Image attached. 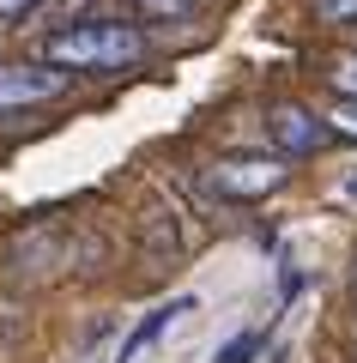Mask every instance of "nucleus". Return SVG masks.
Wrapping results in <instances>:
<instances>
[{"label":"nucleus","instance_id":"1","mask_svg":"<svg viewBox=\"0 0 357 363\" xmlns=\"http://www.w3.org/2000/svg\"><path fill=\"white\" fill-rule=\"evenodd\" d=\"M140 55H145V37L133 25H115V18H73L67 30L43 37V61H55V67L115 73V67H133Z\"/></svg>","mask_w":357,"mask_h":363},{"label":"nucleus","instance_id":"2","mask_svg":"<svg viewBox=\"0 0 357 363\" xmlns=\"http://www.w3.org/2000/svg\"><path fill=\"white\" fill-rule=\"evenodd\" d=\"M285 176H291L285 157H224V164L206 169V188L224 200H267L285 188Z\"/></svg>","mask_w":357,"mask_h":363},{"label":"nucleus","instance_id":"3","mask_svg":"<svg viewBox=\"0 0 357 363\" xmlns=\"http://www.w3.org/2000/svg\"><path fill=\"white\" fill-rule=\"evenodd\" d=\"M267 133H273V145H279L285 157H309V152H321L327 145V121H315L303 104H273V116H267Z\"/></svg>","mask_w":357,"mask_h":363},{"label":"nucleus","instance_id":"4","mask_svg":"<svg viewBox=\"0 0 357 363\" xmlns=\"http://www.w3.org/2000/svg\"><path fill=\"white\" fill-rule=\"evenodd\" d=\"M67 91V73H49V67H0V109H31L49 104Z\"/></svg>","mask_w":357,"mask_h":363},{"label":"nucleus","instance_id":"5","mask_svg":"<svg viewBox=\"0 0 357 363\" xmlns=\"http://www.w3.org/2000/svg\"><path fill=\"white\" fill-rule=\"evenodd\" d=\"M194 309H200L194 297H176V303H164V309H152V315H145V321L133 327L128 339H121V351H115V363H140V351H152L158 339H164L170 327L182 321V315H194Z\"/></svg>","mask_w":357,"mask_h":363},{"label":"nucleus","instance_id":"6","mask_svg":"<svg viewBox=\"0 0 357 363\" xmlns=\"http://www.w3.org/2000/svg\"><path fill=\"white\" fill-rule=\"evenodd\" d=\"M260 351H267V327H248V333H236L230 345H218L212 363H255Z\"/></svg>","mask_w":357,"mask_h":363},{"label":"nucleus","instance_id":"7","mask_svg":"<svg viewBox=\"0 0 357 363\" xmlns=\"http://www.w3.org/2000/svg\"><path fill=\"white\" fill-rule=\"evenodd\" d=\"M333 91H339V97H357V49L333 55Z\"/></svg>","mask_w":357,"mask_h":363},{"label":"nucleus","instance_id":"8","mask_svg":"<svg viewBox=\"0 0 357 363\" xmlns=\"http://www.w3.org/2000/svg\"><path fill=\"white\" fill-rule=\"evenodd\" d=\"M145 18H188L194 13V0H133Z\"/></svg>","mask_w":357,"mask_h":363},{"label":"nucleus","instance_id":"9","mask_svg":"<svg viewBox=\"0 0 357 363\" xmlns=\"http://www.w3.org/2000/svg\"><path fill=\"white\" fill-rule=\"evenodd\" d=\"M327 128H333V133H351V140H357V97H339V109H333Z\"/></svg>","mask_w":357,"mask_h":363},{"label":"nucleus","instance_id":"10","mask_svg":"<svg viewBox=\"0 0 357 363\" xmlns=\"http://www.w3.org/2000/svg\"><path fill=\"white\" fill-rule=\"evenodd\" d=\"M315 13H321V18H339V25H351V18H357V0H315Z\"/></svg>","mask_w":357,"mask_h":363},{"label":"nucleus","instance_id":"11","mask_svg":"<svg viewBox=\"0 0 357 363\" xmlns=\"http://www.w3.org/2000/svg\"><path fill=\"white\" fill-rule=\"evenodd\" d=\"M339 200H345V206H357V157L339 169Z\"/></svg>","mask_w":357,"mask_h":363},{"label":"nucleus","instance_id":"12","mask_svg":"<svg viewBox=\"0 0 357 363\" xmlns=\"http://www.w3.org/2000/svg\"><path fill=\"white\" fill-rule=\"evenodd\" d=\"M79 6H85V0H49V13H43V18H49V25H61V18H67V25H73Z\"/></svg>","mask_w":357,"mask_h":363},{"label":"nucleus","instance_id":"13","mask_svg":"<svg viewBox=\"0 0 357 363\" xmlns=\"http://www.w3.org/2000/svg\"><path fill=\"white\" fill-rule=\"evenodd\" d=\"M297 291H303V272H297V267H285V272H279V297H285V303H291V297H297Z\"/></svg>","mask_w":357,"mask_h":363},{"label":"nucleus","instance_id":"14","mask_svg":"<svg viewBox=\"0 0 357 363\" xmlns=\"http://www.w3.org/2000/svg\"><path fill=\"white\" fill-rule=\"evenodd\" d=\"M37 0H0V18H18V13H31Z\"/></svg>","mask_w":357,"mask_h":363}]
</instances>
